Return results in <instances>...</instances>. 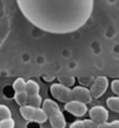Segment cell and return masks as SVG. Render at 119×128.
Listing matches in <instances>:
<instances>
[{
	"label": "cell",
	"instance_id": "cell-14",
	"mask_svg": "<svg viewBox=\"0 0 119 128\" xmlns=\"http://www.w3.org/2000/svg\"><path fill=\"white\" fill-rule=\"evenodd\" d=\"M7 118H12V113L9 108L5 105H0V120L7 119Z\"/></svg>",
	"mask_w": 119,
	"mask_h": 128
},
{
	"label": "cell",
	"instance_id": "cell-7",
	"mask_svg": "<svg viewBox=\"0 0 119 128\" xmlns=\"http://www.w3.org/2000/svg\"><path fill=\"white\" fill-rule=\"evenodd\" d=\"M64 110L77 118H81V116H84L86 114L88 107H86V104H84V102L74 100V101H69V102H65Z\"/></svg>",
	"mask_w": 119,
	"mask_h": 128
},
{
	"label": "cell",
	"instance_id": "cell-20",
	"mask_svg": "<svg viewBox=\"0 0 119 128\" xmlns=\"http://www.w3.org/2000/svg\"><path fill=\"white\" fill-rule=\"evenodd\" d=\"M43 80H46V81H51V80H53V78H51V76H44V78H43Z\"/></svg>",
	"mask_w": 119,
	"mask_h": 128
},
{
	"label": "cell",
	"instance_id": "cell-6",
	"mask_svg": "<svg viewBox=\"0 0 119 128\" xmlns=\"http://www.w3.org/2000/svg\"><path fill=\"white\" fill-rule=\"evenodd\" d=\"M109 86V80L105 76H98L93 80V82L90 86V93L93 99H98L103 95Z\"/></svg>",
	"mask_w": 119,
	"mask_h": 128
},
{
	"label": "cell",
	"instance_id": "cell-9",
	"mask_svg": "<svg viewBox=\"0 0 119 128\" xmlns=\"http://www.w3.org/2000/svg\"><path fill=\"white\" fill-rule=\"evenodd\" d=\"M97 124H95L91 119L89 120H78L70 124V128H96Z\"/></svg>",
	"mask_w": 119,
	"mask_h": 128
},
{
	"label": "cell",
	"instance_id": "cell-17",
	"mask_svg": "<svg viewBox=\"0 0 119 128\" xmlns=\"http://www.w3.org/2000/svg\"><path fill=\"white\" fill-rule=\"evenodd\" d=\"M93 80H95L93 78H78V81L81 82L82 85H84V87H88L89 85L91 86Z\"/></svg>",
	"mask_w": 119,
	"mask_h": 128
},
{
	"label": "cell",
	"instance_id": "cell-5",
	"mask_svg": "<svg viewBox=\"0 0 119 128\" xmlns=\"http://www.w3.org/2000/svg\"><path fill=\"white\" fill-rule=\"evenodd\" d=\"M39 90H40V86L38 85V82H35L34 80L26 81V92L28 94L27 105L33 106V107H41L42 99H41V95L39 94Z\"/></svg>",
	"mask_w": 119,
	"mask_h": 128
},
{
	"label": "cell",
	"instance_id": "cell-2",
	"mask_svg": "<svg viewBox=\"0 0 119 128\" xmlns=\"http://www.w3.org/2000/svg\"><path fill=\"white\" fill-rule=\"evenodd\" d=\"M50 94L53 95L60 102H69V101H81L84 104L91 102L92 96L90 93V89L83 86H77L75 88L70 89L67 86H63L62 84H54L50 87Z\"/></svg>",
	"mask_w": 119,
	"mask_h": 128
},
{
	"label": "cell",
	"instance_id": "cell-1",
	"mask_svg": "<svg viewBox=\"0 0 119 128\" xmlns=\"http://www.w3.org/2000/svg\"><path fill=\"white\" fill-rule=\"evenodd\" d=\"M23 16L50 34H70L82 28L93 12V0H16Z\"/></svg>",
	"mask_w": 119,
	"mask_h": 128
},
{
	"label": "cell",
	"instance_id": "cell-19",
	"mask_svg": "<svg viewBox=\"0 0 119 128\" xmlns=\"http://www.w3.org/2000/svg\"><path fill=\"white\" fill-rule=\"evenodd\" d=\"M110 124H111V128H119V120L112 121L110 122Z\"/></svg>",
	"mask_w": 119,
	"mask_h": 128
},
{
	"label": "cell",
	"instance_id": "cell-13",
	"mask_svg": "<svg viewBox=\"0 0 119 128\" xmlns=\"http://www.w3.org/2000/svg\"><path fill=\"white\" fill-rule=\"evenodd\" d=\"M13 88H14V92L25 90V89H26V81H25L22 78L16 79L15 81H14V84H13Z\"/></svg>",
	"mask_w": 119,
	"mask_h": 128
},
{
	"label": "cell",
	"instance_id": "cell-4",
	"mask_svg": "<svg viewBox=\"0 0 119 128\" xmlns=\"http://www.w3.org/2000/svg\"><path fill=\"white\" fill-rule=\"evenodd\" d=\"M20 114H21V116L25 120L38 122V124H43L48 119L43 108H41V107H33V106L29 105L20 106Z\"/></svg>",
	"mask_w": 119,
	"mask_h": 128
},
{
	"label": "cell",
	"instance_id": "cell-16",
	"mask_svg": "<svg viewBox=\"0 0 119 128\" xmlns=\"http://www.w3.org/2000/svg\"><path fill=\"white\" fill-rule=\"evenodd\" d=\"M111 90L119 96V80H113L111 82Z\"/></svg>",
	"mask_w": 119,
	"mask_h": 128
},
{
	"label": "cell",
	"instance_id": "cell-18",
	"mask_svg": "<svg viewBox=\"0 0 119 128\" xmlns=\"http://www.w3.org/2000/svg\"><path fill=\"white\" fill-rule=\"evenodd\" d=\"M96 128H111V124H110V122H103V124H98L96 126Z\"/></svg>",
	"mask_w": 119,
	"mask_h": 128
},
{
	"label": "cell",
	"instance_id": "cell-3",
	"mask_svg": "<svg viewBox=\"0 0 119 128\" xmlns=\"http://www.w3.org/2000/svg\"><path fill=\"white\" fill-rule=\"evenodd\" d=\"M42 108L46 112L48 120L50 121L51 127L54 128H65V118L58 107V105L51 99H47L42 102Z\"/></svg>",
	"mask_w": 119,
	"mask_h": 128
},
{
	"label": "cell",
	"instance_id": "cell-11",
	"mask_svg": "<svg viewBox=\"0 0 119 128\" xmlns=\"http://www.w3.org/2000/svg\"><path fill=\"white\" fill-rule=\"evenodd\" d=\"M14 99H15V102L19 106H25L28 104V94L25 90H19V92H15L14 93Z\"/></svg>",
	"mask_w": 119,
	"mask_h": 128
},
{
	"label": "cell",
	"instance_id": "cell-10",
	"mask_svg": "<svg viewBox=\"0 0 119 128\" xmlns=\"http://www.w3.org/2000/svg\"><path fill=\"white\" fill-rule=\"evenodd\" d=\"M106 106H108V108L110 109L111 112L119 114V96L118 95L108 98V100H106Z\"/></svg>",
	"mask_w": 119,
	"mask_h": 128
},
{
	"label": "cell",
	"instance_id": "cell-12",
	"mask_svg": "<svg viewBox=\"0 0 119 128\" xmlns=\"http://www.w3.org/2000/svg\"><path fill=\"white\" fill-rule=\"evenodd\" d=\"M58 81L63 86L73 87V86L75 85V82H76V79L74 78V76H60V78H58Z\"/></svg>",
	"mask_w": 119,
	"mask_h": 128
},
{
	"label": "cell",
	"instance_id": "cell-8",
	"mask_svg": "<svg viewBox=\"0 0 119 128\" xmlns=\"http://www.w3.org/2000/svg\"><path fill=\"white\" fill-rule=\"evenodd\" d=\"M89 115L95 124H103L106 122L109 119V112L108 109L103 107V106H95L89 110Z\"/></svg>",
	"mask_w": 119,
	"mask_h": 128
},
{
	"label": "cell",
	"instance_id": "cell-15",
	"mask_svg": "<svg viewBox=\"0 0 119 128\" xmlns=\"http://www.w3.org/2000/svg\"><path fill=\"white\" fill-rule=\"evenodd\" d=\"M14 124H15V122L12 118L0 120V128H14Z\"/></svg>",
	"mask_w": 119,
	"mask_h": 128
}]
</instances>
